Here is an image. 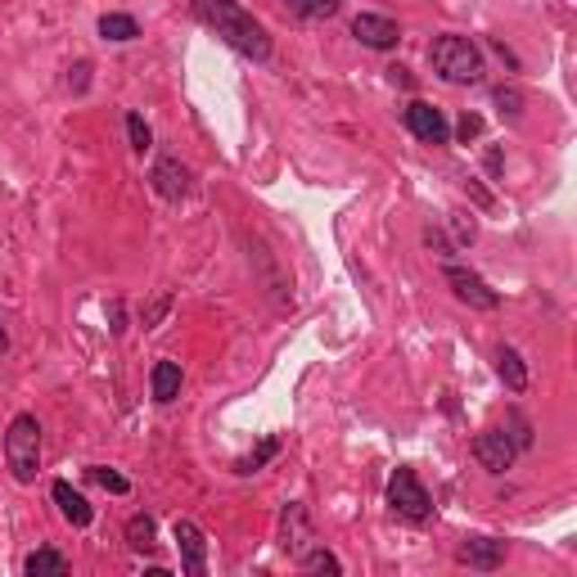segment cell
Masks as SVG:
<instances>
[{
	"mask_svg": "<svg viewBox=\"0 0 577 577\" xmlns=\"http://www.w3.org/2000/svg\"><path fill=\"white\" fill-rule=\"evenodd\" d=\"M194 19L199 23H208L217 37H226V46H235L239 55H248V59H271V37H266V28L244 10V5H235V0H194Z\"/></svg>",
	"mask_w": 577,
	"mask_h": 577,
	"instance_id": "obj_1",
	"label": "cell"
},
{
	"mask_svg": "<svg viewBox=\"0 0 577 577\" xmlns=\"http://www.w3.org/2000/svg\"><path fill=\"white\" fill-rule=\"evenodd\" d=\"M429 59H433V73L442 82H451V86H469V82L483 77V55H478V46L469 37H456V32L438 37L429 46Z\"/></svg>",
	"mask_w": 577,
	"mask_h": 577,
	"instance_id": "obj_2",
	"label": "cell"
},
{
	"mask_svg": "<svg viewBox=\"0 0 577 577\" xmlns=\"http://www.w3.org/2000/svg\"><path fill=\"white\" fill-rule=\"evenodd\" d=\"M5 465L19 483H32L41 469V424L37 415H14L10 433H5Z\"/></svg>",
	"mask_w": 577,
	"mask_h": 577,
	"instance_id": "obj_3",
	"label": "cell"
},
{
	"mask_svg": "<svg viewBox=\"0 0 577 577\" xmlns=\"http://www.w3.org/2000/svg\"><path fill=\"white\" fill-rule=\"evenodd\" d=\"M388 501H393V510H397L402 519H411V523H424V519H429V510H433V501H429L424 483H420L411 469H397V474H393V483H388Z\"/></svg>",
	"mask_w": 577,
	"mask_h": 577,
	"instance_id": "obj_4",
	"label": "cell"
},
{
	"mask_svg": "<svg viewBox=\"0 0 577 577\" xmlns=\"http://www.w3.org/2000/svg\"><path fill=\"white\" fill-rule=\"evenodd\" d=\"M447 284H451V294H456L460 303H469L474 312L501 307V294H496V288H487V280L474 275V271H465V266H447Z\"/></svg>",
	"mask_w": 577,
	"mask_h": 577,
	"instance_id": "obj_5",
	"label": "cell"
},
{
	"mask_svg": "<svg viewBox=\"0 0 577 577\" xmlns=\"http://www.w3.org/2000/svg\"><path fill=\"white\" fill-rule=\"evenodd\" d=\"M514 438L505 433V429H483L478 438H474V456H478V465L487 469V474H505L510 465H514Z\"/></svg>",
	"mask_w": 577,
	"mask_h": 577,
	"instance_id": "obj_6",
	"label": "cell"
},
{
	"mask_svg": "<svg viewBox=\"0 0 577 577\" xmlns=\"http://www.w3.org/2000/svg\"><path fill=\"white\" fill-rule=\"evenodd\" d=\"M402 118H406L411 136H420L424 145H447V140H451V127H447L442 109H433V104H424V100H411Z\"/></svg>",
	"mask_w": 577,
	"mask_h": 577,
	"instance_id": "obj_7",
	"label": "cell"
},
{
	"mask_svg": "<svg viewBox=\"0 0 577 577\" xmlns=\"http://www.w3.org/2000/svg\"><path fill=\"white\" fill-rule=\"evenodd\" d=\"M172 532H176V546H181V568L190 577H199L208 568V537H203V528L190 523V519H176Z\"/></svg>",
	"mask_w": 577,
	"mask_h": 577,
	"instance_id": "obj_8",
	"label": "cell"
},
{
	"mask_svg": "<svg viewBox=\"0 0 577 577\" xmlns=\"http://www.w3.org/2000/svg\"><path fill=\"white\" fill-rule=\"evenodd\" d=\"M352 37H357L361 46H370V50H393V46L402 41L397 23L384 19V14H357V19H352Z\"/></svg>",
	"mask_w": 577,
	"mask_h": 577,
	"instance_id": "obj_9",
	"label": "cell"
},
{
	"mask_svg": "<svg viewBox=\"0 0 577 577\" xmlns=\"http://www.w3.org/2000/svg\"><path fill=\"white\" fill-rule=\"evenodd\" d=\"M456 555H460V564L492 573V568H501V564H505V541H492V537H469V541H465Z\"/></svg>",
	"mask_w": 577,
	"mask_h": 577,
	"instance_id": "obj_10",
	"label": "cell"
},
{
	"mask_svg": "<svg viewBox=\"0 0 577 577\" xmlns=\"http://www.w3.org/2000/svg\"><path fill=\"white\" fill-rule=\"evenodd\" d=\"M50 496H55V505H59V514H64V519H68L73 528H86V523L95 519V510H91V501H86V496H82V492H77L73 483H64V478H59V483L50 487Z\"/></svg>",
	"mask_w": 577,
	"mask_h": 577,
	"instance_id": "obj_11",
	"label": "cell"
},
{
	"mask_svg": "<svg viewBox=\"0 0 577 577\" xmlns=\"http://www.w3.org/2000/svg\"><path fill=\"white\" fill-rule=\"evenodd\" d=\"M149 181H154V190H158L163 199H185V190H190V172H185L176 158H158Z\"/></svg>",
	"mask_w": 577,
	"mask_h": 577,
	"instance_id": "obj_12",
	"label": "cell"
},
{
	"mask_svg": "<svg viewBox=\"0 0 577 577\" xmlns=\"http://www.w3.org/2000/svg\"><path fill=\"white\" fill-rule=\"evenodd\" d=\"M496 375L505 379V388H510V393H523V388H528V366H523V357H519L510 343H501V348H496Z\"/></svg>",
	"mask_w": 577,
	"mask_h": 577,
	"instance_id": "obj_13",
	"label": "cell"
},
{
	"mask_svg": "<svg viewBox=\"0 0 577 577\" xmlns=\"http://www.w3.org/2000/svg\"><path fill=\"white\" fill-rule=\"evenodd\" d=\"M149 388H154V402H176L181 397V361H158L154 375H149Z\"/></svg>",
	"mask_w": 577,
	"mask_h": 577,
	"instance_id": "obj_14",
	"label": "cell"
},
{
	"mask_svg": "<svg viewBox=\"0 0 577 577\" xmlns=\"http://www.w3.org/2000/svg\"><path fill=\"white\" fill-rule=\"evenodd\" d=\"M284 550H294V555L307 550V514H303V505L284 510Z\"/></svg>",
	"mask_w": 577,
	"mask_h": 577,
	"instance_id": "obj_15",
	"label": "cell"
},
{
	"mask_svg": "<svg viewBox=\"0 0 577 577\" xmlns=\"http://www.w3.org/2000/svg\"><path fill=\"white\" fill-rule=\"evenodd\" d=\"M23 573H32V577H64L68 573V559L59 555V550H32L28 559H23Z\"/></svg>",
	"mask_w": 577,
	"mask_h": 577,
	"instance_id": "obj_16",
	"label": "cell"
},
{
	"mask_svg": "<svg viewBox=\"0 0 577 577\" xmlns=\"http://www.w3.org/2000/svg\"><path fill=\"white\" fill-rule=\"evenodd\" d=\"M100 37L104 41H136L140 37V23L131 14H104L100 19Z\"/></svg>",
	"mask_w": 577,
	"mask_h": 577,
	"instance_id": "obj_17",
	"label": "cell"
},
{
	"mask_svg": "<svg viewBox=\"0 0 577 577\" xmlns=\"http://www.w3.org/2000/svg\"><path fill=\"white\" fill-rule=\"evenodd\" d=\"M288 14H303V19H334L339 14V0H284Z\"/></svg>",
	"mask_w": 577,
	"mask_h": 577,
	"instance_id": "obj_18",
	"label": "cell"
},
{
	"mask_svg": "<svg viewBox=\"0 0 577 577\" xmlns=\"http://www.w3.org/2000/svg\"><path fill=\"white\" fill-rule=\"evenodd\" d=\"M154 537H158V528H154L149 514L127 519V541H131V550H154Z\"/></svg>",
	"mask_w": 577,
	"mask_h": 577,
	"instance_id": "obj_19",
	"label": "cell"
},
{
	"mask_svg": "<svg viewBox=\"0 0 577 577\" xmlns=\"http://www.w3.org/2000/svg\"><path fill=\"white\" fill-rule=\"evenodd\" d=\"M127 140H131V149H136V154H145V149L154 145V136H149V127H145V118H140V113H127Z\"/></svg>",
	"mask_w": 577,
	"mask_h": 577,
	"instance_id": "obj_20",
	"label": "cell"
},
{
	"mask_svg": "<svg viewBox=\"0 0 577 577\" xmlns=\"http://www.w3.org/2000/svg\"><path fill=\"white\" fill-rule=\"evenodd\" d=\"M275 451H280V442H275V438H266V442H262V447H257V451H253L248 460H239L235 469H239V474H257V469H262V465H266L271 456H275Z\"/></svg>",
	"mask_w": 577,
	"mask_h": 577,
	"instance_id": "obj_21",
	"label": "cell"
},
{
	"mask_svg": "<svg viewBox=\"0 0 577 577\" xmlns=\"http://www.w3.org/2000/svg\"><path fill=\"white\" fill-rule=\"evenodd\" d=\"M91 478H95V483H100L104 492H113V496H127V492H131V483H127L122 474H113V469H104V465H95V469H91Z\"/></svg>",
	"mask_w": 577,
	"mask_h": 577,
	"instance_id": "obj_22",
	"label": "cell"
},
{
	"mask_svg": "<svg viewBox=\"0 0 577 577\" xmlns=\"http://www.w3.org/2000/svg\"><path fill=\"white\" fill-rule=\"evenodd\" d=\"M303 568H307V573H339L343 564H339L330 550H312V555H303Z\"/></svg>",
	"mask_w": 577,
	"mask_h": 577,
	"instance_id": "obj_23",
	"label": "cell"
},
{
	"mask_svg": "<svg viewBox=\"0 0 577 577\" xmlns=\"http://www.w3.org/2000/svg\"><path fill=\"white\" fill-rule=\"evenodd\" d=\"M456 136H460L465 145H469V140H478V136H483V118H478V113H465V118L456 122Z\"/></svg>",
	"mask_w": 577,
	"mask_h": 577,
	"instance_id": "obj_24",
	"label": "cell"
},
{
	"mask_svg": "<svg viewBox=\"0 0 577 577\" xmlns=\"http://www.w3.org/2000/svg\"><path fill=\"white\" fill-rule=\"evenodd\" d=\"M167 307H172V298H167V294H158V298H154V303L145 307V325L154 330V325H158V321L167 316Z\"/></svg>",
	"mask_w": 577,
	"mask_h": 577,
	"instance_id": "obj_25",
	"label": "cell"
},
{
	"mask_svg": "<svg viewBox=\"0 0 577 577\" xmlns=\"http://www.w3.org/2000/svg\"><path fill=\"white\" fill-rule=\"evenodd\" d=\"M496 104H501V113H510V118H519V91H505V86H496Z\"/></svg>",
	"mask_w": 577,
	"mask_h": 577,
	"instance_id": "obj_26",
	"label": "cell"
},
{
	"mask_svg": "<svg viewBox=\"0 0 577 577\" xmlns=\"http://www.w3.org/2000/svg\"><path fill=\"white\" fill-rule=\"evenodd\" d=\"M109 321H113V325H109L113 334H122V330H127V325H122V321H127V312H122V303H113V307H109Z\"/></svg>",
	"mask_w": 577,
	"mask_h": 577,
	"instance_id": "obj_27",
	"label": "cell"
},
{
	"mask_svg": "<svg viewBox=\"0 0 577 577\" xmlns=\"http://www.w3.org/2000/svg\"><path fill=\"white\" fill-rule=\"evenodd\" d=\"M73 73H77V77H68V82H73V91H86V82H91V77H86V73H91V64H77Z\"/></svg>",
	"mask_w": 577,
	"mask_h": 577,
	"instance_id": "obj_28",
	"label": "cell"
},
{
	"mask_svg": "<svg viewBox=\"0 0 577 577\" xmlns=\"http://www.w3.org/2000/svg\"><path fill=\"white\" fill-rule=\"evenodd\" d=\"M456 235H460V244H465V239H474V221H465V217H460V221H456Z\"/></svg>",
	"mask_w": 577,
	"mask_h": 577,
	"instance_id": "obj_29",
	"label": "cell"
},
{
	"mask_svg": "<svg viewBox=\"0 0 577 577\" xmlns=\"http://www.w3.org/2000/svg\"><path fill=\"white\" fill-rule=\"evenodd\" d=\"M10 348V330H5V321H0V352Z\"/></svg>",
	"mask_w": 577,
	"mask_h": 577,
	"instance_id": "obj_30",
	"label": "cell"
}]
</instances>
